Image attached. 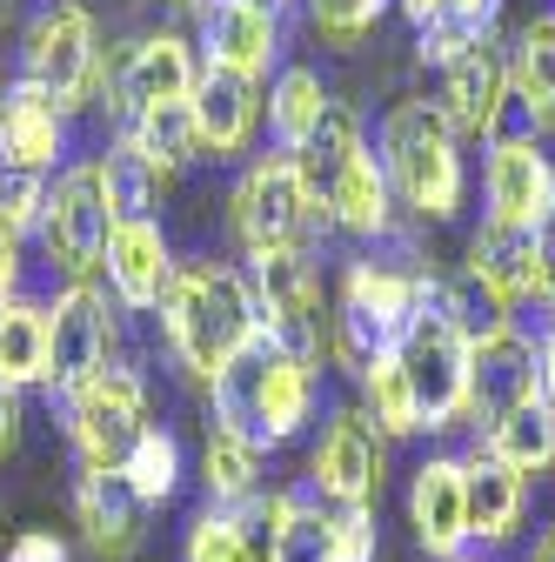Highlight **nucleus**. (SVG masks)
Here are the masks:
<instances>
[{
    "mask_svg": "<svg viewBox=\"0 0 555 562\" xmlns=\"http://www.w3.org/2000/svg\"><path fill=\"white\" fill-rule=\"evenodd\" d=\"M408 529L435 562L468 555V488H462V456H429L408 482Z\"/></svg>",
    "mask_w": 555,
    "mask_h": 562,
    "instance_id": "aec40b11",
    "label": "nucleus"
},
{
    "mask_svg": "<svg viewBox=\"0 0 555 562\" xmlns=\"http://www.w3.org/2000/svg\"><path fill=\"white\" fill-rule=\"evenodd\" d=\"M362 155V121L349 114V108H341V101H328V114H321V127H315V140H308V148L295 155V168H302V181H308V194L321 201V188L341 175V168H349Z\"/></svg>",
    "mask_w": 555,
    "mask_h": 562,
    "instance_id": "c9c22d12",
    "label": "nucleus"
},
{
    "mask_svg": "<svg viewBox=\"0 0 555 562\" xmlns=\"http://www.w3.org/2000/svg\"><path fill=\"white\" fill-rule=\"evenodd\" d=\"M355 389H362V402H355V408L382 429V442L422 436V408H415V389H408V369H401L395 348H382V356L355 375Z\"/></svg>",
    "mask_w": 555,
    "mask_h": 562,
    "instance_id": "2f4dec72",
    "label": "nucleus"
},
{
    "mask_svg": "<svg viewBox=\"0 0 555 562\" xmlns=\"http://www.w3.org/2000/svg\"><path fill=\"white\" fill-rule=\"evenodd\" d=\"M535 356H542V402L555 408V322L542 328V341H535Z\"/></svg>",
    "mask_w": 555,
    "mask_h": 562,
    "instance_id": "49530a36",
    "label": "nucleus"
},
{
    "mask_svg": "<svg viewBox=\"0 0 555 562\" xmlns=\"http://www.w3.org/2000/svg\"><path fill=\"white\" fill-rule=\"evenodd\" d=\"M201 488L215 509H241L248 496H261V449L215 415H207V442H201Z\"/></svg>",
    "mask_w": 555,
    "mask_h": 562,
    "instance_id": "c85d7f7f",
    "label": "nucleus"
},
{
    "mask_svg": "<svg viewBox=\"0 0 555 562\" xmlns=\"http://www.w3.org/2000/svg\"><path fill=\"white\" fill-rule=\"evenodd\" d=\"M94 175H101V194H107V215L114 222H155V207L168 194L174 175H161L127 134H107L101 155H94Z\"/></svg>",
    "mask_w": 555,
    "mask_h": 562,
    "instance_id": "bb28decb",
    "label": "nucleus"
},
{
    "mask_svg": "<svg viewBox=\"0 0 555 562\" xmlns=\"http://www.w3.org/2000/svg\"><path fill=\"white\" fill-rule=\"evenodd\" d=\"M482 194H489V222L542 235L555 222V161L535 134H496L489 168H482Z\"/></svg>",
    "mask_w": 555,
    "mask_h": 562,
    "instance_id": "2eb2a0df",
    "label": "nucleus"
},
{
    "mask_svg": "<svg viewBox=\"0 0 555 562\" xmlns=\"http://www.w3.org/2000/svg\"><path fill=\"white\" fill-rule=\"evenodd\" d=\"M174 241L161 222H114L101 274H107V302L121 315H161L168 289H174Z\"/></svg>",
    "mask_w": 555,
    "mask_h": 562,
    "instance_id": "f3484780",
    "label": "nucleus"
},
{
    "mask_svg": "<svg viewBox=\"0 0 555 562\" xmlns=\"http://www.w3.org/2000/svg\"><path fill=\"white\" fill-rule=\"evenodd\" d=\"M21 248H27V241H21L8 222H0V302L21 295Z\"/></svg>",
    "mask_w": 555,
    "mask_h": 562,
    "instance_id": "a18cd8bd",
    "label": "nucleus"
},
{
    "mask_svg": "<svg viewBox=\"0 0 555 562\" xmlns=\"http://www.w3.org/2000/svg\"><path fill=\"white\" fill-rule=\"evenodd\" d=\"M248 295H254V315H261V335L274 348H288L295 362L321 369L328 356V308H321V274H315V255L302 248H274V255H248Z\"/></svg>",
    "mask_w": 555,
    "mask_h": 562,
    "instance_id": "0eeeda50",
    "label": "nucleus"
},
{
    "mask_svg": "<svg viewBox=\"0 0 555 562\" xmlns=\"http://www.w3.org/2000/svg\"><path fill=\"white\" fill-rule=\"evenodd\" d=\"M321 207H328V228H341V235L382 241V235L395 228V188H388V175H382V161H375L369 148L321 188Z\"/></svg>",
    "mask_w": 555,
    "mask_h": 562,
    "instance_id": "393cba45",
    "label": "nucleus"
},
{
    "mask_svg": "<svg viewBox=\"0 0 555 562\" xmlns=\"http://www.w3.org/2000/svg\"><path fill=\"white\" fill-rule=\"evenodd\" d=\"M509 101L529 114V134H555V14H535L509 41Z\"/></svg>",
    "mask_w": 555,
    "mask_h": 562,
    "instance_id": "b1692460",
    "label": "nucleus"
},
{
    "mask_svg": "<svg viewBox=\"0 0 555 562\" xmlns=\"http://www.w3.org/2000/svg\"><path fill=\"white\" fill-rule=\"evenodd\" d=\"M529 302H542L555 315V222L535 235V281H529Z\"/></svg>",
    "mask_w": 555,
    "mask_h": 562,
    "instance_id": "c03bdc74",
    "label": "nucleus"
},
{
    "mask_svg": "<svg viewBox=\"0 0 555 562\" xmlns=\"http://www.w3.org/2000/svg\"><path fill=\"white\" fill-rule=\"evenodd\" d=\"M315 496L328 509H375L382 503V482H388V442L382 429L355 408V402H341L328 422H321V436L308 449V475H302Z\"/></svg>",
    "mask_w": 555,
    "mask_h": 562,
    "instance_id": "f8f14e48",
    "label": "nucleus"
},
{
    "mask_svg": "<svg viewBox=\"0 0 555 562\" xmlns=\"http://www.w3.org/2000/svg\"><path fill=\"white\" fill-rule=\"evenodd\" d=\"M522 562H555V529H542V536L529 542V555H522Z\"/></svg>",
    "mask_w": 555,
    "mask_h": 562,
    "instance_id": "09e8293b",
    "label": "nucleus"
},
{
    "mask_svg": "<svg viewBox=\"0 0 555 562\" xmlns=\"http://www.w3.org/2000/svg\"><path fill=\"white\" fill-rule=\"evenodd\" d=\"M194 41H181L174 27H155L141 41H127L121 54H101V81H94V108L127 121L141 108H161V101H188L194 94Z\"/></svg>",
    "mask_w": 555,
    "mask_h": 562,
    "instance_id": "9b49d317",
    "label": "nucleus"
},
{
    "mask_svg": "<svg viewBox=\"0 0 555 562\" xmlns=\"http://www.w3.org/2000/svg\"><path fill=\"white\" fill-rule=\"evenodd\" d=\"M75 529L94 562H134L148 542V503L127 488V475L81 469L75 475Z\"/></svg>",
    "mask_w": 555,
    "mask_h": 562,
    "instance_id": "a211bd4d",
    "label": "nucleus"
},
{
    "mask_svg": "<svg viewBox=\"0 0 555 562\" xmlns=\"http://www.w3.org/2000/svg\"><path fill=\"white\" fill-rule=\"evenodd\" d=\"M315 402H321V369L295 362L288 348H274L268 335L254 348H241V356L215 375V389H207V415L228 422L235 436H248L261 456L295 442L315 422Z\"/></svg>",
    "mask_w": 555,
    "mask_h": 562,
    "instance_id": "f03ea898",
    "label": "nucleus"
},
{
    "mask_svg": "<svg viewBox=\"0 0 555 562\" xmlns=\"http://www.w3.org/2000/svg\"><path fill=\"white\" fill-rule=\"evenodd\" d=\"M8 88H14V81H8V60H0V101H8Z\"/></svg>",
    "mask_w": 555,
    "mask_h": 562,
    "instance_id": "3c124183",
    "label": "nucleus"
},
{
    "mask_svg": "<svg viewBox=\"0 0 555 562\" xmlns=\"http://www.w3.org/2000/svg\"><path fill=\"white\" fill-rule=\"evenodd\" d=\"M134 148H141L161 175H181L188 161H201V134H194V114L188 101H161V108H141V114H127L121 127Z\"/></svg>",
    "mask_w": 555,
    "mask_h": 562,
    "instance_id": "473e14b6",
    "label": "nucleus"
},
{
    "mask_svg": "<svg viewBox=\"0 0 555 562\" xmlns=\"http://www.w3.org/2000/svg\"><path fill=\"white\" fill-rule=\"evenodd\" d=\"M121 475H127V488H134V496H141L148 509L174 503V496H181V475H188V449H181V436L155 422V429L134 442V456L121 462Z\"/></svg>",
    "mask_w": 555,
    "mask_h": 562,
    "instance_id": "72a5a7b5",
    "label": "nucleus"
},
{
    "mask_svg": "<svg viewBox=\"0 0 555 562\" xmlns=\"http://www.w3.org/2000/svg\"><path fill=\"white\" fill-rule=\"evenodd\" d=\"M121 308L94 281H67L47 302V402L75 395L101 369H121Z\"/></svg>",
    "mask_w": 555,
    "mask_h": 562,
    "instance_id": "1a4fd4ad",
    "label": "nucleus"
},
{
    "mask_svg": "<svg viewBox=\"0 0 555 562\" xmlns=\"http://www.w3.org/2000/svg\"><path fill=\"white\" fill-rule=\"evenodd\" d=\"M475 442L489 449L502 469H516L522 482H535V475H548V469H555V408L535 395V402L509 408V415L496 422V429H482Z\"/></svg>",
    "mask_w": 555,
    "mask_h": 562,
    "instance_id": "cd10ccee",
    "label": "nucleus"
},
{
    "mask_svg": "<svg viewBox=\"0 0 555 562\" xmlns=\"http://www.w3.org/2000/svg\"><path fill=\"white\" fill-rule=\"evenodd\" d=\"M274 562H335V509L308 482L288 488V516H282V536H274Z\"/></svg>",
    "mask_w": 555,
    "mask_h": 562,
    "instance_id": "f704fd0d",
    "label": "nucleus"
},
{
    "mask_svg": "<svg viewBox=\"0 0 555 562\" xmlns=\"http://www.w3.org/2000/svg\"><path fill=\"white\" fill-rule=\"evenodd\" d=\"M0 529H8V509H0Z\"/></svg>",
    "mask_w": 555,
    "mask_h": 562,
    "instance_id": "864d4df0",
    "label": "nucleus"
},
{
    "mask_svg": "<svg viewBox=\"0 0 555 562\" xmlns=\"http://www.w3.org/2000/svg\"><path fill=\"white\" fill-rule=\"evenodd\" d=\"M0 562H75V549H67L54 529H21V536H8V555Z\"/></svg>",
    "mask_w": 555,
    "mask_h": 562,
    "instance_id": "79ce46f5",
    "label": "nucleus"
},
{
    "mask_svg": "<svg viewBox=\"0 0 555 562\" xmlns=\"http://www.w3.org/2000/svg\"><path fill=\"white\" fill-rule=\"evenodd\" d=\"M228 228L241 235L248 255H274V248H315L328 235V207L308 194L295 155H261L235 194H228Z\"/></svg>",
    "mask_w": 555,
    "mask_h": 562,
    "instance_id": "423d86ee",
    "label": "nucleus"
},
{
    "mask_svg": "<svg viewBox=\"0 0 555 562\" xmlns=\"http://www.w3.org/2000/svg\"><path fill=\"white\" fill-rule=\"evenodd\" d=\"M468 281H482L502 308L529 302V281H535V235L529 228H502V222H482L468 235V261H462Z\"/></svg>",
    "mask_w": 555,
    "mask_h": 562,
    "instance_id": "a878e982",
    "label": "nucleus"
},
{
    "mask_svg": "<svg viewBox=\"0 0 555 562\" xmlns=\"http://www.w3.org/2000/svg\"><path fill=\"white\" fill-rule=\"evenodd\" d=\"M47 175H21V168H0V222H8L21 241L41 235V215H47Z\"/></svg>",
    "mask_w": 555,
    "mask_h": 562,
    "instance_id": "58836bf2",
    "label": "nucleus"
},
{
    "mask_svg": "<svg viewBox=\"0 0 555 562\" xmlns=\"http://www.w3.org/2000/svg\"><path fill=\"white\" fill-rule=\"evenodd\" d=\"M375 509H335V562H375Z\"/></svg>",
    "mask_w": 555,
    "mask_h": 562,
    "instance_id": "ea45409f",
    "label": "nucleus"
},
{
    "mask_svg": "<svg viewBox=\"0 0 555 562\" xmlns=\"http://www.w3.org/2000/svg\"><path fill=\"white\" fill-rule=\"evenodd\" d=\"M442 121H449V134L462 140H496L502 134V108H509V54L496 47V41H482V47H468L462 60H449L442 67Z\"/></svg>",
    "mask_w": 555,
    "mask_h": 562,
    "instance_id": "6ab92c4d",
    "label": "nucleus"
},
{
    "mask_svg": "<svg viewBox=\"0 0 555 562\" xmlns=\"http://www.w3.org/2000/svg\"><path fill=\"white\" fill-rule=\"evenodd\" d=\"M308 8V27L335 47V54H349V47H362L369 34H375V21L395 8V0H302Z\"/></svg>",
    "mask_w": 555,
    "mask_h": 562,
    "instance_id": "e433bc0d",
    "label": "nucleus"
},
{
    "mask_svg": "<svg viewBox=\"0 0 555 562\" xmlns=\"http://www.w3.org/2000/svg\"><path fill=\"white\" fill-rule=\"evenodd\" d=\"M429 274L408 268V261H382V255H362V261L341 268V295H335V315H328V362L362 375L382 348H401L415 308H422Z\"/></svg>",
    "mask_w": 555,
    "mask_h": 562,
    "instance_id": "20e7f679",
    "label": "nucleus"
},
{
    "mask_svg": "<svg viewBox=\"0 0 555 562\" xmlns=\"http://www.w3.org/2000/svg\"><path fill=\"white\" fill-rule=\"evenodd\" d=\"M435 21H449V27L468 34V41H489L496 21H502V0H442V14H435Z\"/></svg>",
    "mask_w": 555,
    "mask_h": 562,
    "instance_id": "a19ab883",
    "label": "nucleus"
},
{
    "mask_svg": "<svg viewBox=\"0 0 555 562\" xmlns=\"http://www.w3.org/2000/svg\"><path fill=\"white\" fill-rule=\"evenodd\" d=\"M0 382H14L21 395L47 389V302L34 295L0 302Z\"/></svg>",
    "mask_w": 555,
    "mask_h": 562,
    "instance_id": "7c9ffc66",
    "label": "nucleus"
},
{
    "mask_svg": "<svg viewBox=\"0 0 555 562\" xmlns=\"http://www.w3.org/2000/svg\"><path fill=\"white\" fill-rule=\"evenodd\" d=\"M542 395V356H535V335L522 322H502L489 335L468 341V429H496V422L522 402Z\"/></svg>",
    "mask_w": 555,
    "mask_h": 562,
    "instance_id": "4468645a",
    "label": "nucleus"
},
{
    "mask_svg": "<svg viewBox=\"0 0 555 562\" xmlns=\"http://www.w3.org/2000/svg\"><path fill=\"white\" fill-rule=\"evenodd\" d=\"M462 562H489V555H462Z\"/></svg>",
    "mask_w": 555,
    "mask_h": 562,
    "instance_id": "603ef678",
    "label": "nucleus"
},
{
    "mask_svg": "<svg viewBox=\"0 0 555 562\" xmlns=\"http://www.w3.org/2000/svg\"><path fill=\"white\" fill-rule=\"evenodd\" d=\"M54 408L67 422V442H75L81 469H107V475H121V462L134 456V442L155 429V422H148V382H141L134 362L101 369L94 382H81L75 395H60Z\"/></svg>",
    "mask_w": 555,
    "mask_h": 562,
    "instance_id": "6e6552de",
    "label": "nucleus"
},
{
    "mask_svg": "<svg viewBox=\"0 0 555 562\" xmlns=\"http://www.w3.org/2000/svg\"><path fill=\"white\" fill-rule=\"evenodd\" d=\"M181 562H248V542H241V522L235 509H194L188 522V542H181Z\"/></svg>",
    "mask_w": 555,
    "mask_h": 562,
    "instance_id": "4c0bfd02",
    "label": "nucleus"
},
{
    "mask_svg": "<svg viewBox=\"0 0 555 562\" xmlns=\"http://www.w3.org/2000/svg\"><path fill=\"white\" fill-rule=\"evenodd\" d=\"M188 114H194V134H201V155L235 161L248 140H254L261 94H254V81H241V75L201 67V75H194V94H188Z\"/></svg>",
    "mask_w": 555,
    "mask_h": 562,
    "instance_id": "4be33fe9",
    "label": "nucleus"
},
{
    "mask_svg": "<svg viewBox=\"0 0 555 562\" xmlns=\"http://www.w3.org/2000/svg\"><path fill=\"white\" fill-rule=\"evenodd\" d=\"M21 81L47 88L54 108L75 121L94 108V81H101V27L81 0H41L21 21Z\"/></svg>",
    "mask_w": 555,
    "mask_h": 562,
    "instance_id": "39448f33",
    "label": "nucleus"
},
{
    "mask_svg": "<svg viewBox=\"0 0 555 562\" xmlns=\"http://www.w3.org/2000/svg\"><path fill=\"white\" fill-rule=\"evenodd\" d=\"M0 168L47 175V181L67 168V114L34 81H14L8 101H0Z\"/></svg>",
    "mask_w": 555,
    "mask_h": 562,
    "instance_id": "412c9836",
    "label": "nucleus"
},
{
    "mask_svg": "<svg viewBox=\"0 0 555 562\" xmlns=\"http://www.w3.org/2000/svg\"><path fill=\"white\" fill-rule=\"evenodd\" d=\"M395 8H401V14H408L415 27H429V21L442 14V0H395Z\"/></svg>",
    "mask_w": 555,
    "mask_h": 562,
    "instance_id": "de8ad7c7",
    "label": "nucleus"
},
{
    "mask_svg": "<svg viewBox=\"0 0 555 562\" xmlns=\"http://www.w3.org/2000/svg\"><path fill=\"white\" fill-rule=\"evenodd\" d=\"M401 369H408V389H415V408H422V436H442V429H462L468 415V335L455 315H442L429 295L415 308L408 335H401Z\"/></svg>",
    "mask_w": 555,
    "mask_h": 562,
    "instance_id": "9d476101",
    "label": "nucleus"
},
{
    "mask_svg": "<svg viewBox=\"0 0 555 562\" xmlns=\"http://www.w3.org/2000/svg\"><path fill=\"white\" fill-rule=\"evenodd\" d=\"M14 14H21V0H0V41H8V27H14Z\"/></svg>",
    "mask_w": 555,
    "mask_h": 562,
    "instance_id": "8fccbe9b",
    "label": "nucleus"
},
{
    "mask_svg": "<svg viewBox=\"0 0 555 562\" xmlns=\"http://www.w3.org/2000/svg\"><path fill=\"white\" fill-rule=\"evenodd\" d=\"M462 488H468V542L482 549H502L522 536V516H529V482L516 469H502L489 449H468L462 456Z\"/></svg>",
    "mask_w": 555,
    "mask_h": 562,
    "instance_id": "5701e85b",
    "label": "nucleus"
},
{
    "mask_svg": "<svg viewBox=\"0 0 555 562\" xmlns=\"http://www.w3.org/2000/svg\"><path fill=\"white\" fill-rule=\"evenodd\" d=\"M161 341L181 375L207 382L241 356V348L261 341V315L248 295V274L228 261H181L174 268V289L161 302Z\"/></svg>",
    "mask_w": 555,
    "mask_h": 562,
    "instance_id": "f257e3e1",
    "label": "nucleus"
},
{
    "mask_svg": "<svg viewBox=\"0 0 555 562\" xmlns=\"http://www.w3.org/2000/svg\"><path fill=\"white\" fill-rule=\"evenodd\" d=\"M382 175L395 188V201L415 222H455L462 215V140L449 134L435 101H395L382 114Z\"/></svg>",
    "mask_w": 555,
    "mask_h": 562,
    "instance_id": "7ed1b4c3",
    "label": "nucleus"
},
{
    "mask_svg": "<svg viewBox=\"0 0 555 562\" xmlns=\"http://www.w3.org/2000/svg\"><path fill=\"white\" fill-rule=\"evenodd\" d=\"M201 67H222L241 81H268L282 60V0H222L201 14Z\"/></svg>",
    "mask_w": 555,
    "mask_h": 562,
    "instance_id": "dca6fc26",
    "label": "nucleus"
},
{
    "mask_svg": "<svg viewBox=\"0 0 555 562\" xmlns=\"http://www.w3.org/2000/svg\"><path fill=\"white\" fill-rule=\"evenodd\" d=\"M328 88H321V75L315 67H282L274 75V88H268V134H274V155H302L308 140H315V127H321V114H328Z\"/></svg>",
    "mask_w": 555,
    "mask_h": 562,
    "instance_id": "c756f323",
    "label": "nucleus"
},
{
    "mask_svg": "<svg viewBox=\"0 0 555 562\" xmlns=\"http://www.w3.org/2000/svg\"><path fill=\"white\" fill-rule=\"evenodd\" d=\"M21 422H27L21 389H14V382H0V469H8V462H14V449H21Z\"/></svg>",
    "mask_w": 555,
    "mask_h": 562,
    "instance_id": "37998d69",
    "label": "nucleus"
},
{
    "mask_svg": "<svg viewBox=\"0 0 555 562\" xmlns=\"http://www.w3.org/2000/svg\"><path fill=\"white\" fill-rule=\"evenodd\" d=\"M107 235H114V215H107L94 155L67 161L47 188V215H41V235H34L47 268H60V281H94V268L107 255Z\"/></svg>",
    "mask_w": 555,
    "mask_h": 562,
    "instance_id": "ddd939ff",
    "label": "nucleus"
}]
</instances>
